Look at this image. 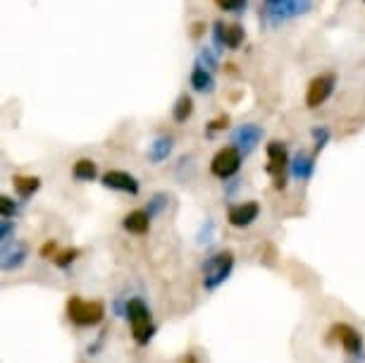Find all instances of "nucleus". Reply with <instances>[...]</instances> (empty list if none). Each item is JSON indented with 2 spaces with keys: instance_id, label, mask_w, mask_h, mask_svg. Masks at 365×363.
Masks as SVG:
<instances>
[{
  "instance_id": "1",
  "label": "nucleus",
  "mask_w": 365,
  "mask_h": 363,
  "mask_svg": "<svg viewBox=\"0 0 365 363\" xmlns=\"http://www.w3.org/2000/svg\"><path fill=\"white\" fill-rule=\"evenodd\" d=\"M234 265H237V258H234L232 251H217L208 256L201 265V275H203V290L205 292H215L220 290L227 280L232 277Z\"/></svg>"
},
{
  "instance_id": "2",
  "label": "nucleus",
  "mask_w": 365,
  "mask_h": 363,
  "mask_svg": "<svg viewBox=\"0 0 365 363\" xmlns=\"http://www.w3.org/2000/svg\"><path fill=\"white\" fill-rule=\"evenodd\" d=\"M127 320L132 325V337L139 347H146L158 332V327L153 325V316H150V308L139 297L127 299Z\"/></svg>"
},
{
  "instance_id": "3",
  "label": "nucleus",
  "mask_w": 365,
  "mask_h": 363,
  "mask_svg": "<svg viewBox=\"0 0 365 363\" xmlns=\"http://www.w3.org/2000/svg\"><path fill=\"white\" fill-rule=\"evenodd\" d=\"M67 318L77 327H96L106 320V306L101 301H86L72 294L67 299Z\"/></svg>"
},
{
  "instance_id": "4",
  "label": "nucleus",
  "mask_w": 365,
  "mask_h": 363,
  "mask_svg": "<svg viewBox=\"0 0 365 363\" xmlns=\"http://www.w3.org/2000/svg\"><path fill=\"white\" fill-rule=\"evenodd\" d=\"M313 10V0H263V17L270 24H282L287 19L308 15Z\"/></svg>"
},
{
  "instance_id": "5",
  "label": "nucleus",
  "mask_w": 365,
  "mask_h": 363,
  "mask_svg": "<svg viewBox=\"0 0 365 363\" xmlns=\"http://www.w3.org/2000/svg\"><path fill=\"white\" fill-rule=\"evenodd\" d=\"M292 165V158L287 153V146L282 141H270L267 143V173L274 177V189L287 187V168Z\"/></svg>"
},
{
  "instance_id": "6",
  "label": "nucleus",
  "mask_w": 365,
  "mask_h": 363,
  "mask_svg": "<svg viewBox=\"0 0 365 363\" xmlns=\"http://www.w3.org/2000/svg\"><path fill=\"white\" fill-rule=\"evenodd\" d=\"M241 160L244 155L239 153L234 146H225L220 148L210 160V173L217 177V180H232L234 175L241 170Z\"/></svg>"
},
{
  "instance_id": "7",
  "label": "nucleus",
  "mask_w": 365,
  "mask_h": 363,
  "mask_svg": "<svg viewBox=\"0 0 365 363\" xmlns=\"http://www.w3.org/2000/svg\"><path fill=\"white\" fill-rule=\"evenodd\" d=\"M260 139H263V129L253 122H246V125L237 127L232 132V146L239 150L241 155H249L258 148Z\"/></svg>"
},
{
  "instance_id": "8",
  "label": "nucleus",
  "mask_w": 365,
  "mask_h": 363,
  "mask_svg": "<svg viewBox=\"0 0 365 363\" xmlns=\"http://www.w3.org/2000/svg\"><path fill=\"white\" fill-rule=\"evenodd\" d=\"M260 215V203L258 201H241V203H234L230 205V210H227V223L232 225V227H251L253 223L258 220Z\"/></svg>"
},
{
  "instance_id": "9",
  "label": "nucleus",
  "mask_w": 365,
  "mask_h": 363,
  "mask_svg": "<svg viewBox=\"0 0 365 363\" xmlns=\"http://www.w3.org/2000/svg\"><path fill=\"white\" fill-rule=\"evenodd\" d=\"M101 182L106 189L122 191V194H129V196H136L141 191L139 180H136L134 175L125 173V170H108V173L101 177Z\"/></svg>"
},
{
  "instance_id": "10",
  "label": "nucleus",
  "mask_w": 365,
  "mask_h": 363,
  "mask_svg": "<svg viewBox=\"0 0 365 363\" xmlns=\"http://www.w3.org/2000/svg\"><path fill=\"white\" fill-rule=\"evenodd\" d=\"M334 84H336V77L334 74H320L315 77L311 84H308V93H306V106L311 108H320L329 96L334 91Z\"/></svg>"
},
{
  "instance_id": "11",
  "label": "nucleus",
  "mask_w": 365,
  "mask_h": 363,
  "mask_svg": "<svg viewBox=\"0 0 365 363\" xmlns=\"http://www.w3.org/2000/svg\"><path fill=\"white\" fill-rule=\"evenodd\" d=\"M26 258H29V246L24 242H10L3 246V272H15L19 270L22 265L26 263Z\"/></svg>"
},
{
  "instance_id": "12",
  "label": "nucleus",
  "mask_w": 365,
  "mask_h": 363,
  "mask_svg": "<svg viewBox=\"0 0 365 363\" xmlns=\"http://www.w3.org/2000/svg\"><path fill=\"white\" fill-rule=\"evenodd\" d=\"M332 332H334V337L339 339V344L341 349L346 352L349 356H358L363 352V334L356 330V327H351L346 323H341V325H334L332 327Z\"/></svg>"
},
{
  "instance_id": "13",
  "label": "nucleus",
  "mask_w": 365,
  "mask_h": 363,
  "mask_svg": "<svg viewBox=\"0 0 365 363\" xmlns=\"http://www.w3.org/2000/svg\"><path fill=\"white\" fill-rule=\"evenodd\" d=\"M212 34H215V44L220 48H230V51H237V48L241 46V41H244V26L241 24H222L217 22L215 29H212Z\"/></svg>"
},
{
  "instance_id": "14",
  "label": "nucleus",
  "mask_w": 365,
  "mask_h": 363,
  "mask_svg": "<svg viewBox=\"0 0 365 363\" xmlns=\"http://www.w3.org/2000/svg\"><path fill=\"white\" fill-rule=\"evenodd\" d=\"M289 173H292L296 182H308L315 173V155H308L306 150H299V153L292 158Z\"/></svg>"
},
{
  "instance_id": "15",
  "label": "nucleus",
  "mask_w": 365,
  "mask_h": 363,
  "mask_svg": "<svg viewBox=\"0 0 365 363\" xmlns=\"http://www.w3.org/2000/svg\"><path fill=\"white\" fill-rule=\"evenodd\" d=\"M150 220H153V218L148 215V210H132V213L125 215L122 227H125V232H129V235H148Z\"/></svg>"
},
{
  "instance_id": "16",
  "label": "nucleus",
  "mask_w": 365,
  "mask_h": 363,
  "mask_svg": "<svg viewBox=\"0 0 365 363\" xmlns=\"http://www.w3.org/2000/svg\"><path fill=\"white\" fill-rule=\"evenodd\" d=\"M172 150H175V139H172V136H158L148 148V160L153 163V165H160V163L170 158Z\"/></svg>"
},
{
  "instance_id": "17",
  "label": "nucleus",
  "mask_w": 365,
  "mask_h": 363,
  "mask_svg": "<svg viewBox=\"0 0 365 363\" xmlns=\"http://www.w3.org/2000/svg\"><path fill=\"white\" fill-rule=\"evenodd\" d=\"M191 86H194L196 91H201V93H210L212 88H215L212 72L205 70V67H201V65H196L194 72H191Z\"/></svg>"
},
{
  "instance_id": "18",
  "label": "nucleus",
  "mask_w": 365,
  "mask_h": 363,
  "mask_svg": "<svg viewBox=\"0 0 365 363\" xmlns=\"http://www.w3.org/2000/svg\"><path fill=\"white\" fill-rule=\"evenodd\" d=\"M12 187H15L19 198H31L41 189V180H38V177L17 175V177H12Z\"/></svg>"
},
{
  "instance_id": "19",
  "label": "nucleus",
  "mask_w": 365,
  "mask_h": 363,
  "mask_svg": "<svg viewBox=\"0 0 365 363\" xmlns=\"http://www.w3.org/2000/svg\"><path fill=\"white\" fill-rule=\"evenodd\" d=\"M72 177L77 182H93L98 177V165L91 158H79L72 168Z\"/></svg>"
},
{
  "instance_id": "20",
  "label": "nucleus",
  "mask_w": 365,
  "mask_h": 363,
  "mask_svg": "<svg viewBox=\"0 0 365 363\" xmlns=\"http://www.w3.org/2000/svg\"><path fill=\"white\" fill-rule=\"evenodd\" d=\"M191 115H194V98L191 96H187V93H182L177 98V103H175V108H172V118H175V122H187Z\"/></svg>"
},
{
  "instance_id": "21",
  "label": "nucleus",
  "mask_w": 365,
  "mask_h": 363,
  "mask_svg": "<svg viewBox=\"0 0 365 363\" xmlns=\"http://www.w3.org/2000/svg\"><path fill=\"white\" fill-rule=\"evenodd\" d=\"M212 239H215V223H212L210 218H205V223L201 225V230H198V235H196V244L210 246Z\"/></svg>"
},
{
  "instance_id": "22",
  "label": "nucleus",
  "mask_w": 365,
  "mask_h": 363,
  "mask_svg": "<svg viewBox=\"0 0 365 363\" xmlns=\"http://www.w3.org/2000/svg\"><path fill=\"white\" fill-rule=\"evenodd\" d=\"M77 258H79V249H63V251H58L53 256V263L58 265V268L67 270L74 261H77Z\"/></svg>"
},
{
  "instance_id": "23",
  "label": "nucleus",
  "mask_w": 365,
  "mask_h": 363,
  "mask_svg": "<svg viewBox=\"0 0 365 363\" xmlns=\"http://www.w3.org/2000/svg\"><path fill=\"white\" fill-rule=\"evenodd\" d=\"M17 210H19V205L15 198H10V196L0 198V218H3V220H12V218L17 215Z\"/></svg>"
},
{
  "instance_id": "24",
  "label": "nucleus",
  "mask_w": 365,
  "mask_h": 363,
  "mask_svg": "<svg viewBox=\"0 0 365 363\" xmlns=\"http://www.w3.org/2000/svg\"><path fill=\"white\" fill-rule=\"evenodd\" d=\"M311 136H313V143H315V153H320V150L329 143V136H332V132H329L327 127H313Z\"/></svg>"
},
{
  "instance_id": "25",
  "label": "nucleus",
  "mask_w": 365,
  "mask_h": 363,
  "mask_svg": "<svg viewBox=\"0 0 365 363\" xmlns=\"http://www.w3.org/2000/svg\"><path fill=\"white\" fill-rule=\"evenodd\" d=\"M165 205H168V194H153L150 196V201H148V215L150 218H155V215H160L163 210H165Z\"/></svg>"
},
{
  "instance_id": "26",
  "label": "nucleus",
  "mask_w": 365,
  "mask_h": 363,
  "mask_svg": "<svg viewBox=\"0 0 365 363\" xmlns=\"http://www.w3.org/2000/svg\"><path fill=\"white\" fill-rule=\"evenodd\" d=\"M215 5L220 10H225V12H244L246 10V5H249V0H215Z\"/></svg>"
},
{
  "instance_id": "27",
  "label": "nucleus",
  "mask_w": 365,
  "mask_h": 363,
  "mask_svg": "<svg viewBox=\"0 0 365 363\" xmlns=\"http://www.w3.org/2000/svg\"><path fill=\"white\" fill-rule=\"evenodd\" d=\"M198 65L212 72V70H215V67H217V58H215V53H212L210 48H203L201 56H198Z\"/></svg>"
},
{
  "instance_id": "28",
  "label": "nucleus",
  "mask_w": 365,
  "mask_h": 363,
  "mask_svg": "<svg viewBox=\"0 0 365 363\" xmlns=\"http://www.w3.org/2000/svg\"><path fill=\"white\" fill-rule=\"evenodd\" d=\"M12 235H15V220H0V242H3V246L15 239Z\"/></svg>"
},
{
  "instance_id": "29",
  "label": "nucleus",
  "mask_w": 365,
  "mask_h": 363,
  "mask_svg": "<svg viewBox=\"0 0 365 363\" xmlns=\"http://www.w3.org/2000/svg\"><path fill=\"white\" fill-rule=\"evenodd\" d=\"M106 337H108V330H103L98 337H96L91 344L86 347V354L88 356H98L101 354V349H103V344H106Z\"/></svg>"
},
{
  "instance_id": "30",
  "label": "nucleus",
  "mask_w": 365,
  "mask_h": 363,
  "mask_svg": "<svg viewBox=\"0 0 365 363\" xmlns=\"http://www.w3.org/2000/svg\"><path fill=\"white\" fill-rule=\"evenodd\" d=\"M227 125H230V118L222 115V118L212 120L210 125H208V134H215V132H220V129H227Z\"/></svg>"
},
{
  "instance_id": "31",
  "label": "nucleus",
  "mask_w": 365,
  "mask_h": 363,
  "mask_svg": "<svg viewBox=\"0 0 365 363\" xmlns=\"http://www.w3.org/2000/svg\"><path fill=\"white\" fill-rule=\"evenodd\" d=\"M55 253H58V244H55V239H48L43 244V249H41V256L48 258V256H55Z\"/></svg>"
},
{
  "instance_id": "32",
  "label": "nucleus",
  "mask_w": 365,
  "mask_h": 363,
  "mask_svg": "<svg viewBox=\"0 0 365 363\" xmlns=\"http://www.w3.org/2000/svg\"><path fill=\"white\" fill-rule=\"evenodd\" d=\"M182 363H198V361H196V356H194V354H187V356H184V361H182Z\"/></svg>"
},
{
  "instance_id": "33",
  "label": "nucleus",
  "mask_w": 365,
  "mask_h": 363,
  "mask_svg": "<svg viewBox=\"0 0 365 363\" xmlns=\"http://www.w3.org/2000/svg\"><path fill=\"white\" fill-rule=\"evenodd\" d=\"M201 31H203V24H196L194 26V36H201Z\"/></svg>"
}]
</instances>
